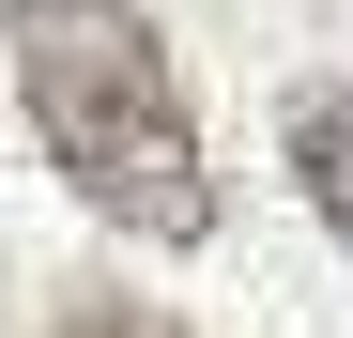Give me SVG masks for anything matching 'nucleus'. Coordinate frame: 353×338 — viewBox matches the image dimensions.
<instances>
[{"label":"nucleus","mask_w":353,"mask_h":338,"mask_svg":"<svg viewBox=\"0 0 353 338\" xmlns=\"http://www.w3.org/2000/svg\"><path fill=\"white\" fill-rule=\"evenodd\" d=\"M62 338H185V323L139 308V292H77V308H62Z\"/></svg>","instance_id":"nucleus-3"},{"label":"nucleus","mask_w":353,"mask_h":338,"mask_svg":"<svg viewBox=\"0 0 353 338\" xmlns=\"http://www.w3.org/2000/svg\"><path fill=\"white\" fill-rule=\"evenodd\" d=\"M292 185H307L323 231L353 246V92H307V108H292Z\"/></svg>","instance_id":"nucleus-2"},{"label":"nucleus","mask_w":353,"mask_h":338,"mask_svg":"<svg viewBox=\"0 0 353 338\" xmlns=\"http://www.w3.org/2000/svg\"><path fill=\"white\" fill-rule=\"evenodd\" d=\"M16 92L46 169L139 246H200L215 231V169H200V108L185 62L154 46L139 0H16Z\"/></svg>","instance_id":"nucleus-1"}]
</instances>
